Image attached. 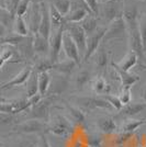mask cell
<instances>
[{"label": "cell", "mask_w": 146, "mask_h": 147, "mask_svg": "<svg viewBox=\"0 0 146 147\" xmlns=\"http://www.w3.org/2000/svg\"><path fill=\"white\" fill-rule=\"evenodd\" d=\"M74 124L66 117L57 114L47 122V132L59 137H68L74 133Z\"/></svg>", "instance_id": "cell-1"}, {"label": "cell", "mask_w": 146, "mask_h": 147, "mask_svg": "<svg viewBox=\"0 0 146 147\" xmlns=\"http://www.w3.org/2000/svg\"><path fill=\"white\" fill-rule=\"evenodd\" d=\"M46 132H47V122L36 119H30L24 122L19 123L14 125L12 129V133H18V134H32V133L45 134Z\"/></svg>", "instance_id": "cell-2"}, {"label": "cell", "mask_w": 146, "mask_h": 147, "mask_svg": "<svg viewBox=\"0 0 146 147\" xmlns=\"http://www.w3.org/2000/svg\"><path fill=\"white\" fill-rule=\"evenodd\" d=\"M64 29L68 32V34L76 43L78 51H79L80 57L82 59L86 53V40H87V35L84 29L80 26L79 23H72V22H65Z\"/></svg>", "instance_id": "cell-3"}, {"label": "cell", "mask_w": 146, "mask_h": 147, "mask_svg": "<svg viewBox=\"0 0 146 147\" xmlns=\"http://www.w3.org/2000/svg\"><path fill=\"white\" fill-rule=\"evenodd\" d=\"M90 13L92 12L84 0H72L70 9H69V12L65 17V21L72 22V23H79L80 21H82Z\"/></svg>", "instance_id": "cell-4"}, {"label": "cell", "mask_w": 146, "mask_h": 147, "mask_svg": "<svg viewBox=\"0 0 146 147\" xmlns=\"http://www.w3.org/2000/svg\"><path fill=\"white\" fill-rule=\"evenodd\" d=\"M122 7H123V0H116L98 5L97 16H101V18H103L107 22L110 23L114 19L122 16Z\"/></svg>", "instance_id": "cell-5"}, {"label": "cell", "mask_w": 146, "mask_h": 147, "mask_svg": "<svg viewBox=\"0 0 146 147\" xmlns=\"http://www.w3.org/2000/svg\"><path fill=\"white\" fill-rule=\"evenodd\" d=\"M105 31H107V28H98L93 33L87 35V40H86V53L84 58L81 59V61H87L97 52V49H99V45H100V42L103 41Z\"/></svg>", "instance_id": "cell-6"}, {"label": "cell", "mask_w": 146, "mask_h": 147, "mask_svg": "<svg viewBox=\"0 0 146 147\" xmlns=\"http://www.w3.org/2000/svg\"><path fill=\"white\" fill-rule=\"evenodd\" d=\"M139 9L136 3L131 0H124L123 7H122V18L124 20L128 31L137 29V22H139Z\"/></svg>", "instance_id": "cell-7"}, {"label": "cell", "mask_w": 146, "mask_h": 147, "mask_svg": "<svg viewBox=\"0 0 146 147\" xmlns=\"http://www.w3.org/2000/svg\"><path fill=\"white\" fill-rule=\"evenodd\" d=\"M128 31L126 24L124 22L123 18L119 17V18L114 19L113 21H111L109 23V26L107 28L105 34H104L103 41H109V40H114V38H122L125 35Z\"/></svg>", "instance_id": "cell-8"}, {"label": "cell", "mask_w": 146, "mask_h": 147, "mask_svg": "<svg viewBox=\"0 0 146 147\" xmlns=\"http://www.w3.org/2000/svg\"><path fill=\"white\" fill-rule=\"evenodd\" d=\"M22 57L19 49L10 44H0V73L7 63H21Z\"/></svg>", "instance_id": "cell-9"}, {"label": "cell", "mask_w": 146, "mask_h": 147, "mask_svg": "<svg viewBox=\"0 0 146 147\" xmlns=\"http://www.w3.org/2000/svg\"><path fill=\"white\" fill-rule=\"evenodd\" d=\"M55 96H51L47 98H42L40 102L32 105L31 109V119H36L47 122L49 117V107Z\"/></svg>", "instance_id": "cell-10"}, {"label": "cell", "mask_w": 146, "mask_h": 147, "mask_svg": "<svg viewBox=\"0 0 146 147\" xmlns=\"http://www.w3.org/2000/svg\"><path fill=\"white\" fill-rule=\"evenodd\" d=\"M76 103L79 105L81 109L85 110H93L96 108H100V109H108L111 110L113 109L112 105L105 101L102 97L98 98V97H82V98H76Z\"/></svg>", "instance_id": "cell-11"}, {"label": "cell", "mask_w": 146, "mask_h": 147, "mask_svg": "<svg viewBox=\"0 0 146 147\" xmlns=\"http://www.w3.org/2000/svg\"><path fill=\"white\" fill-rule=\"evenodd\" d=\"M63 33H64V24L57 28L55 33L49 37V58L53 63L58 61V56L62 51V42H63Z\"/></svg>", "instance_id": "cell-12"}, {"label": "cell", "mask_w": 146, "mask_h": 147, "mask_svg": "<svg viewBox=\"0 0 146 147\" xmlns=\"http://www.w3.org/2000/svg\"><path fill=\"white\" fill-rule=\"evenodd\" d=\"M62 49H64L65 54H66L67 58L73 59L77 65L81 61V57H80L79 51L76 43L73 41V38L68 34V32L65 31L64 29V33H63V42H62Z\"/></svg>", "instance_id": "cell-13"}, {"label": "cell", "mask_w": 146, "mask_h": 147, "mask_svg": "<svg viewBox=\"0 0 146 147\" xmlns=\"http://www.w3.org/2000/svg\"><path fill=\"white\" fill-rule=\"evenodd\" d=\"M41 10H42V19H41L37 32L46 40H49V37L52 35V22H51V18H49V3H46L45 1L42 2Z\"/></svg>", "instance_id": "cell-14"}, {"label": "cell", "mask_w": 146, "mask_h": 147, "mask_svg": "<svg viewBox=\"0 0 146 147\" xmlns=\"http://www.w3.org/2000/svg\"><path fill=\"white\" fill-rule=\"evenodd\" d=\"M29 20L26 22L29 30L31 33H36L39 31V25L42 19V10H41V3H31L29 7Z\"/></svg>", "instance_id": "cell-15"}, {"label": "cell", "mask_w": 146, "mask_h": 147, "mask_svg": "<svg viewBox=\"0 0 146 147\" xmlns=\"http://www.w3.org/2000/svg\"><path fill=\"white\" fill-rule=\"evenodd\" d=\"M128 43H130V51L134 52L139 59H142L144 57V46L141 40L140 32H139V28L134 29V30L128 31Z\"/></svg>", "instance_id": "cell-16"}, {"label": "cell", "mask_w": 146, "mask_h": 147, "mask_svg": "<svg viewBox=\"0 0 146 147\" xmlns=\"http://www.w3.org/2000/svg\"><path fill=\"white\" fill-rule=\"evenodd\" d=\"M31 73H32V67H30V66L24 67L18 75H16L12 79H10L9 81L5 82V84L1 86V90H8V89H11L13 87H17V86H20V85L25 84L26 80L29 79Z\"/></svg>", "instance_id": "cell-17"}, {"label": "cell", "mask_w": 146, "mask_h": 147, "mask_svg": "<svg viewBox=\"0 0 146 147\" xmlns=\"http://www.w3.org/2000/svg\"><path fill=\"white\" fill-rule=\"evenodd\" d=\"M67 88V76L57 74L53 78H51V84L49 87V94L51 96H58L66 90Z\"/></svg>", "instance_id": "cell-18"}, {"label": "cell", "mask_w": 146, "mask_h": 147, "mask_svg": "<svg viewBox=\"0 0 146 147\" xmlns=\"http://www.w3.org/2000/svg\"><path fill=\"white\" fill-rule=\"evenodd\" d=\"M112 66H113L114 70H116V74H118L119 77H120L122 89H131V87L133 86L135 82H137V81L140 80V77H139L137 75L131 74L130 71L122 70L121 68L119 67L116 63H112Z\"/></svg>", "instance_id": "cell-19"}, {"label": "cell", "mask_w": 146, "mask_h": 147, "mask_svg": "<svg viewBox=\"0 0 146 147\" xmlns=\"http://www.w3.org/2000/svg\"><path fill=\"white\" fill-rule=\"evenodd\" d=\"M32 49L35 54L46 55L49 52V42L39 32L32 34Z\"/></svg>", "instance_id": "cell-20"}, {"label": "cell", "mask_w": 146, "mask_h": 147, "mask_svg": "<svg viewBox=\"0 0 146 147\" xmlns=\"http://www.w3.org/2000/svg\"><path fill=\"white\" fill-rule=\"evenodd\" d=\"M146 109V102H134V103H130L126 105H123L118 117H132L134 115H137L139 113L143 112Z\"/></svg>", "instance_id": "cell-21"}, {"label": "cell", "mask_w": 146, "mask_h": 147, "mask_svg": "<svg viewBox=\"0 0 146 147\" xmlns=\"http://www.w3.org/2000/svg\"><path fill=\"white\" fill-rule=\"evenodd\" d=\"M77 64L70 59V58H66V59H63L61 61H56V63H53V68L57 74H61V75H64V76H68L69 74L72 73V70L74 69V67L76 66Z\"/></svg>", "instance_id": "cell-22"}, {"label": "cell", "mask_w": 146, "mask_h": 147, "mask_svg": "<svg viewBox=\"0 0 146 147\" xmlns=\"http://www.w3.org/2000/svg\"><path fill=\"white\" fill-rule=\"evenodd\" d=\"M97 127L104 134H112L116 131V123L112 117H102L97 120Z\"/></svg>", "instance_id": "cell-23"}, {"label": "cell", "mask_w": 146, "mask_h": 147, "mask_svg": "<svg viewBox=\"0 0 146 147\" xmlns=\"http://www.w3.org/2000/svg\"><path fill=\"white\" fill-rule=\"evenodd\" d=\"M137 61H139V57H137V55H136L134 52L130 51V52H128V53H126V55L122 58L121 61H120L119 64H116V65L121 68L122 70L130 71V69H131V68H133L134 66L136 65Z\"/></svg>", "instance_id": "cell-24"}, {"label": "cell", "mask_w": 146, "mask_h": 147, "mask_svg": "<svg viewBox=\"0 0 146 147\" xmlns=\"http://www.w3.org/2000/svg\"><path fill=\"white\" fill-rule=\"evenodd\" d=\"M79 25L84 29L86 35H89V34L93 33L98 29L97 19L95 17V14H92V13L88 14L82 21H80Z\"/></svg>", "instance_id": "cell-25"}, {"label": "cell", "mask_w": 146, "mask_h": 147, "mask_svg": "<svg viewBox=\"0 0 146 147\" xmlns=\"http://www.w3.org/2000/svg\"><path fill=\"white\" fill-rule=\"evenodd\" d=\"M14 20H16L14 14H12L5 7L0 6V23L3 25L7 30L12 28L14 24Z\"/></svg>", "instance_id": "cell-26"}, {"label": "cell", "mask_w": 146, "mask_h": 147, "mask_svg": "<svg viewBox=\"0 0 146 147\" xmlns=\"http://www.w3.org/2000/svg\"><path fill=\"white\" fill-rule=\"evenodd\" d=\"M51 75L49 71L37 74V84H39V93L44 97L49 90V84H51Z\"/></svg>", "instance_id": "cell-27"}, {"label": "cell", "mask_w": 146, "mask_h": 147, "mask_svg": "<svg viewBox=\"0 0 146 147\" xmlns=\"http://www.w3.org/2000/svg\"><path fill=\"white\" fill-rule=\"evenodd\" d=\"M39 93V84H37V73L32 69L29 79L26 80V94L28 98L33 97L34 94Z\"/></svg>", "instance_id": "cell-28"}, {"label": "cell", "mask_w": 146, "mask_h": 147, "mask_svg": "<svg viewBox=\"0 0 146 147\" xmlns=\"http://www.w3.org/2000/svg\"><path fill=\"white\" fill-rule=\"evenodd\" d=\"M49 18H51V22L52 25H54L55 28H59L61 25L65 24V18L58 12V10L55 8L51 2H49Z\"/></svg>", "instance_id": "cell-29"}, {"label": "cell", "mask_w": 146, "mask_h": 147, "mask_svg": "<svg viewBox=\"0 0 146 147\" xmlns=\"http://www.w3.org/2000/svg\"><path fill=\"white\" fill-rule=\"evenodd\" d=\"M53 68V61H51V58H46V57H42L40 59H37L34 64V66L32 67V69L37 74L45 73L49 71Z\"/></svg>", "instance_id": "cell-30"}, {"label": "cell", "mask_w": 146, "mask_h": 147, "mask_svg": "<svg viewBox=\"0 0 146 147\" xmlns=\"http://www.w3.org/2000/svg\"><path fill=\"white\" fill-rule=\"evenodd\" d=\"M146 124V120L141 119V120H136V119H128L124 124L122 125V132L123 133H132L135 129H137L140 126Z\"/></svg>", "instance_id": "cell-31"}, {"label": "cell", "mask_w": 146, "mask_h": 147, "mask_svg": "<svg viewBox=\"0 0 146 147\" xmlns=\"http://www.w3.org/2000/svg\"><path fill=\"white\" fill-rule=\"evenodd\" d=\"M13 32L21 36H28L29 34V28L26 24V21L23 17H16L14 24H13Z\"/></svg>", "instance_id": "cell-32"}, {"label": "cell", "mask_w": 146, "mask_h": 147, "mask_svg": "<svg viewBox=\"0 0 146 147\" xmlns=\"http://www.w3.org/2000/svg\"><path fill=\"white\" fill-rule=\"evenodd\" d=\"M91 89L96 94H103L109 91V85L107 84V80L103 77H97L92 81Z\"/></svg>", "instance_id": "cell-33"}, {"label": "cell", "mask_w": 146, "mask_h": 147, "mask_svg": "<svg viewBox=\"0 0 146 147\" xmlns=\"http://www.w3.org/2000/svg\"><path fill=\"white\" fill-rule=\"evenodd\" d=\"M66 108L70 114L72 120L76 124H82L85 122V115L79 108H77L76 105H72V104H66Z\"/></svg>", "instance_id": "cell-34"}, {"label": "cell", "mask_w": 146, "mask_h": 147, "mask_svg": "<svg viewBox=\"0 0 146 147\" xmlns=\"http://www.w3.org/2000/svg\"><path fill=\"white\" fill-rule=\"evenodd\" d=\"M49 2L58 10V12L61 13L64 18L67 16V13L69 12V9H70L69 0H51Z\"/></svg>", "instance_id": "cell-35"}, {"label": "cell", "mask_w": 146, "mask_h": 147, "mask_svg": "<svg viewBox=\"0 0 146 147\" xmlns=\"http://www.w3.org/2000/svg\"><path fill=\"white\" fill-rule=\"evenodd\" d=\"M90 79V71L88 69H81L75 77V84L78 89H81Z\"/></svg>", "instance_id": "cell-36"}, {"label": "cell", "mask_w": 146, "mask_h": 147, "mask_svg": "<svg viewBox=\"0 0 146 147\" xmlns=\"http://www.w3.org/2000/svg\"><path fill=\"white\" fill-rule=\"evenodd\" d=\"M137 28H139V32H140L143 46L145 49L146 47V11H144L140 16L139 22H137Z\"/></svg>", "instance_id": "cell-37"}, {"label": "cell", "mask_w": 146, "mask_h": 147, "mask_svg": "<svg viewBox=\"0 0 146 147\" xmlns=\"http://www.w3.org/2000/svg\"><path fill=\"white\" fill-rule=\"evenodd\" d=\"M96 65L98 68H103L108 64V54L103 47H99L96 52Z\"/></svg>", "instance_id": "cell-38"}, {"label": "cell", "mask_w": 146, "mask_h": 147, "mask_svg": "<svg viewBox=\"0 0 146 147\" xmlns=\"http://www.w3.org/2000/svg\"><path fill=\"white\" fill-rule=\"evenodd\" d=\"M102 98L105 100V101H108L111 105H112V108L116 111H120L123 108V105H122L121 101H120V99L118 96H113V94H104L102 96Z\"/></svg>", "instance_id": "cell-39"}, {"label": "cell", "mask_w": 146, "mask_h": 147, "mask_svg": "<svg viewBox=\"0 0 146 147\" xmlns=\"http://www.w3.org/2000/svg\"><path fill=\"white\" fill-rule=\"evenodd\" d=\"M30 5V0H20L18 7H17V10H16V17H23L25 13L28 12Z\"/></svg>", "instance_id": "cell-40"}, {"label": "cell", "mask_w": 146, "mask_h": 147, "mask_svg": "<svg viewBox=\"0 0 146 147\" xmlns=\"http://www.w3.org/2000/svg\"><path fill=\"white\" fill-rule=\"evenodd\" d=\"M119 99L121 101L122 105H126L131 102V99H132V92L131 89H122L121 93L119 96Z\"/></svg>", "instance_id": "cell-41"}, {"label": "cell", "mask_w": 146, "mask_h": 147, "mask_svg": "<svg viewBox=\"0 0 146 147\" xmlns=\"http://www.w3.org/2000/svg\"><path fill=\"white\" fill-rule=\"evenodd\" d=\"M20 0H5L2 5L0 6L5 7L6 9H8L10 12L16 16V10H17V7H18V3Z\"/></svg>", "instance_id": "cell-42"}, {"label": "cell", "mask_w": 146, "mask_h": 147, "mask_svg": "<svg viewBox=\"0 0 146 147\" xmlns=\"http://www.w3.org/2000/svg\"><path fill=\"white\" fill-rule=\"evenodd\" d=\"M14 120L13 114L10 113H5V112H0V125H8L11 124Z\"/></svg>", "instance_id": "cell-43"}, {"label": "cell", "mask_w": 146, "mask_h": 147, "mask_svg": "<svg viewBox=\"0 0 146 147\" xmlns=\"http://www.w3.org/2000/svg\"><path fill=\"white\" fill-rule=\"evenodd\" d=\"M128 137H130V133H123L122 132L121 134L116 135V137L113 138V141H114V144L116 146H122L128 140Z\"/></svg>", "instance_id": "cell-44"}, {"label": "cell", "mask_w": 146, "mask_h": 147, "mask_svg": "<svg viewBox=\"0 0 146 147\" xmlns=\"http://www.w3.org/2000/svg\"><path fill=\"white\" fill-rule=\"evenodd\" d=\"M86 2V5L89 7L90 11H91L95 16L98 14V2L97 0H84Z\"/></svg>", "instance_id": "cell-45"}, {"label": "cell", "mask_w": 146, "mask_h": 147, "mask_svg": "<svg viewBox=\"0 0 146 147\" xmlns=\"http://www.w3.org/2000/svg\"><path fill=\"white\" fill-rule=\"evenodd\" d=\"M37 147H51L49 141L46 138L45 134H40V138H39V143H37Z\"/></svg>", "instance_id": "cell-46"}, {"label": "cell", "mask_w": 146, "mask_h": 147, "mask_svg": "<svg viewBox=\"0 0 146 147\" xmlns=\"http://www.w3.org/2000/svg\"><path fill=\"white\" fill-rule=\"evenodd\" d=\"M32 143L31 142H21V143H18V144H16L13 147H32Z\"/></svg>", "instance_id": "cell-47"}, {"label": "cell", "mask_w": 146, "mask_h": 147, "mask_svg": "<svg viewBox=\"0 0 146 147\" xmlns=\"http://www.w3.org/2000/svg\"><path fill=\"white\" fill-rule=\"evenodd\" d=\"M7 29L3 26V25L0 23V38H2V37H5L6 36V34H7Z\"/></svg>", "instance_id": "cell-48"}, {"label": "cell", "mask_w": 146, "mask_h": 147, "mask_svg": "<svg viewBox=\"0 0 146 147\" xmlns=\"http://www.w3.org/2000/svg\"><path fill=\"white\" fill-rule=\"evenodd\" d=\"M110 1H116V0H97L98 5H101V3H105V2H110Z\"/></svg>", "instance_id": "cell-49"}, {"label": "cell", "mask_w": 146, "mask_h": 147, "mask_svg": "<svg viewBox=\"0 0 146 147\" xmlns=\"http://www.w3.org/2000/svg\"><path fill=\"white\" fill-rule=\"evenodd\" d=\"M45 0H30L31 3H42Z\"/></svg>", "instance_id": "cell-50"}, {"label": "cell", "mask_w": 146, "mask_h": 147, "mask_svg": "<svg viewBox=\"0 0 146 147\" xmlns=\"http://www.w3.org/2000/svg\"><path fill=\"white\" fill-rule=\"evenodd\" d=\"M142 61H144V64H145V65H146V57H145V56H144V57L142 58Z\"/></svg>", "instance_id": "cell-51"}, {"label": "cell", "mask_w": 146, "mask_h": 147, "mask_svg": "<svg viewBox=\"0 0 146 147\" xmlns=\"http://www.w3.org/2000/svg\"><path fill=\"white\" fill-rule=\"evenodd\" d=\"M143 93H144V96L146 97V86H145V88H144V90H143Z\"/></svg>", "instance_id": "cell-52"}, {"label": "cell", "mask_w": 146, "mask_h": 147, "mask_svg": "<svg viewBox=\"0 0 146 147\" xmlns=\"http://www.w3.org/2000/svg\"><path fill=\"white\" fill-rule=\"evenodd\" d=\"M69 1H72V0H69Z\"/></svg>", "instance_id": "cell-53"}, {"label": "cell", "mask_w": 146, "mask_h": 147, "mask_svg": "<svg viewBox=\"0 0 146 147\" xmlns=\"http://www.w3.org/2000/svg\"><path fill=\"white\" fill-rule=\"evenodd\" d=\"M144 1H146V0H144Z\"/></svg>", "instance_id": "cell-54"}]
</instances>
